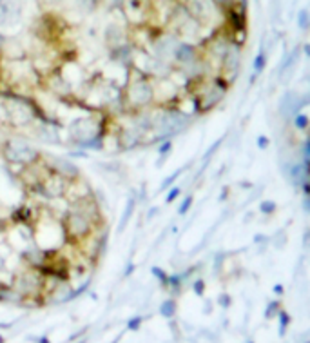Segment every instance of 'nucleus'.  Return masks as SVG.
<instances>
[{
  "mask_svg": "<svg viewBox=\"0 0 310 343\" xmlns=\"http://www.w3.org/2000/svg\"><path fill=\"white\" fill-rule=\"evenodd\" d=\"M171 147H172V144L169 140H165L163 142V145H160V154H165V153H169L171 151Z\"/></svg>",
  "mask_w": 310,
  "mask_h": 343,
  "instance_id": "20",
  "label": "nucleus"
},
{
  "mask_svg": "<svg viewBox=\"0 0 310 343\" xmlns=\"http://www.w3.org/2000/svg\"><path fill=\"white\" fill-rule=\"evenodd\" d=\"M172 56H174L178 62L181 64V66H191V64L196 62V53H194V47L191 44H185V42H178V45H176L174 53H172Z\"/></svg>",
  "mask_w": 310,
  "mask_h": 343,
  "instance_id": "9",
  "label": "nucleus"
},
{
  "mask_svg": "<svg viewBox=\"0 0 310 343\" xmlns=\"http://www.w3.org/2000/svg\"><path fill=\"white\" fill-rule=\"evenodd\" d=\"M127 100L135 107H144V105L153 102V86L145 80V77H142L136 82H131L129 87H127Z\"/></svg>",
  "mask_w": 310,
  "mask_h": 343,
  "instance_id": "4",
  "label": "nucleus"
},
{
  "mask_svg": "<svg viewBox=\"0 0 310 343\" xmlns=\"http://www.w3.org/2000/svg\"><path fill=\"white\" fill-rule=\"evenodd\" d=\"M225 89H227V86H225V80L221 82L220 78H218V80H214L212 84H209V87H207L202 95L196 98V102H194V104H196V111H198V113L211 111L214 105H218L221 100H223Z\"/></svg>",
  "mask_w": 310,
  "mask_h": 343,
  "instance_id": "3",
  "label": "nucleus"
},
{
  "mask_svg": "<svg viewBox=\"0 0 310 343\" xmlns=\"http://www.w3.org/2000/svg\"><path fill=\"white\" fill-rule=\"evenodd\" d=\"M151 272H153V274L156 276L158 280H162V281H167V280H169V278H167V274L163 272V269H160V267H153V269H151Z\"/></svg>",
  "mask_w": 310,
  "mask_h": 343,
  "instance_id": "17",
  "label": "nucleus"
},
{
  "mask_svg": "<svg viewBox=\"0 0 310 343\" xmlns=\"http://www.w3.org/2000/svg\"><path fill=\"white\" fill-rule=\"evenodd\" d=\"M4 156L8 162L11 163H20V165H26V163H33L36 162V156H38V151L29 145L27 142L22 140H9L4 145Z\"/></svg>",
  "mask_w": 310,
  "mask_h": 343,
  "instance_id": "2",
  "label": "nucleus"
},
{
  "mask_svg": "<svg viewBox=\"0 0 310 343\" xmlns=\"http://www.w3.org/2000/svg\"><path fill=\"white\" fill-rule=\"evenodd\" d=\"M294 126H296V129H299V131H306V127H308V117L303 113H296V117H294Z\"/></svg>",
  "mask_w": 310,
  "mask_h": 343,
  "instance_id": "12",
  "label": "nucleus"
},
{
  "mask_svg": "<svg viewBox=\"0 0 310 343\" xmlns=\"http://www.w3.org/2000/svg\"><path fill=\"white\" fill-rule=\"evenodd\" d=\"M172 311H174V303L172 302H167L165 305L162 307V312L165 314V316H169V314H172Z\"/></svg>",
  "mask_w": 310,
  "mask_h": 343,
  "instance_id": "18",
  "label": "nucleus"
},
{
  "mask_svg": "<svg viewBox=\"0 0 310 343\" xmlns=\"http://www.w3.org/2000/svg\"><path fill=\"white\" fill-rule=\"evenodd\" d=\"M135 203H136V200L135 198H131L129 200V203H127V209H126V214H123V220L120 221V225H118V231H123L127 227V223H129V220H131V214H133V209H135Z\"/></svg>",
  "mask_w": 310,
  "mask_h": 343,
  "instance_id": "11",
  "label": "nucleus"
},
{
  "mask_svg": "<svg viewBox=\"0 0 310 343\" xmlns=\"http://www.w3.org/2000/svg\"><path fill=\"white\" fill-rule=\"evenodd\" d=\"M180 175H181V171H176L174 175L171 176V178H167V180H165V182H163V184H162V187H163V189H167V185H169V184H172V182H174L176 178H178V176H180Z\"/></svg>",
  "mask_w": 310,
  "mask_h": 343,
  "instance_id": "19",
  "label": "nucleus"
},
{
  "mask_svg": "<svg viewBox=\"0 0 310 343\" xmlns=\"http://www.w3.org/2000/svg\"><path fill=\"white\" fill-rule=\"evenodd\" d=\"M6 265V260H4V258H2V256H0V269H2V267H4Z\"/></svg>",
  "mask_w": 310,
  "mask_h": 343,
  "instance_id": "25",
  "label": "nucleus"
},
{
  "mask_svg": "<svg viewBox=\"0 0 310 343\" xmlns=\"http://www.w3.org/2000/svg\"><path fill=\"white\" fill-rule=\"evenodd\" d=\"M158 211H160V209H158V207L149 209V212H147V214H149V218H154V214H158Z\"/></svg>",
  "mask_w": 310,
  "mask_h": 343,
  "instance_id": "23",
  "label": "nucleus"
},
{
  "mask_svg": "<svg viewBox=\"0 0 310 343\" xmlns=\"http://www.w3.org/2000/svg\"><path fill=\"white\" fill-rule=\"evenodd\" d=\"M258 145H260V149H267L269 147V138L267 136H260L258 138Z\"/></svg>",
  "mask_w": 310,
  "mask_h": 343,
  "instance_id": "21",
  "label": "nucleus"
},
{
  "mask_svg": "<svg viewBox=\"0 0 310 343\" xmlns=\"http://www.w3.org/2000/svg\"><path fill=\"white\" fill-rule=\"evenodd\" d=\"M260 209H261V212H265V214H272V212L276 211V203L267 200V202H261Z\"/></svg>",
  "mask_w": 310,
  "mask_h": 343,
  "instance_id": "14",
  "label": "nucleus"
},
{
  "mask_svg": "<svg viewBox=\"0 0 310 343\" xmlns=\"http://www.w3.org/2000/svg\"><path fill=\"white\" fill-rule=\"evenodd\" d=\"M68 184L69 182L66 180V178L49 171L47 176H45L44 180H40V184L36 185V187H38V191H40L44 196H47V198H60V196H64V194L68 193L69 189Z\"/></svg>",
  "mask_w": 310,
  "mask_h": 343,
  "instance_id": "5",
  "label": "nucleus"
},
{
  "mask_svg": "<svg viewBox=\"0 0 310 343\" xmlns=\"http://www.w3.org/2000/svg\"><path fill=\"white\" fill-rule=\"evenodd\" d=\"M238 66H239V51L236 45L230 44L227 53L223 54V59H221V69H223V75L227 73H236L238 71Z\"/></svg>",
  "mask_w": 310,
  "mask_h": 343,
  "instance_id": "8",
  "label": "nucleus"
},
{
  "mask_svg": "<svg viewBox=\"0 0 310 343\" xmlns=\"http://www.w3.org/2000/svg\"><path fill=\"white\" fill-rule=\"evenodd\" d=\"M140 142V131L136 127H129L120 133V147L121 149H133Z\"/></svg>",
  "mask_w": 310,
  "mask_h": 343,
  "instance_id": "10",
  "label": "nucleus"
},
{
  "mask_svg": "<svg viewBox=\"0 0 310 343\" xmlns=\"http://www.w3.org/2000/svg\"><path fill=\"white\" fill-rule=\"evenodd\" d=\"M203 287H205V283H203L202 280H198L196 283H194V289H196V293H198V294L203 293Z\"/></svg>",
  "mask_w": 310,
  "mask_h": 343,
  "instance_id": "22",
  "label": "nucleus"
},
{
  "mask_svg": "<svg viewBox=\"0 0 310 343\" xmlns=\"http://www.w3.org/2000/svg\"><path fill=\"white\" fill-rule=\"evenodd\" d=\"M45 163H47V169H49L51 173L60 175L68 182L78 180V178H80V169H78L73 162H69V160H66V158L49 156V158L45 160Z\"/></svg>",
  "mask_w": 310,
  "mask_h": 343,
  "instance_id": "6",
  "label": "nucleus"
},
{
  "mask_svg": "<svg viewBox=\"0 0 310 343\" xmlns=\"http://www.w3.org/2000/svg\"><path fill=\"white\" fill-rule=\"evenodd\" d=\"M214 11L212 0H187V13L196 22H207Z\"/></svg>",
  "mask_w": 310,
  "mask_h": 343,
  "instance_id": "7",
  "label": "nucleus"
},
{
  "mask_svg": "<svg viewBox=\"0 0 310 343\" xmlns=\"http://www.w3.org/2000/svg\"><path fill=\"white\" fill-rule=\"evenodd\" d=\"M301 26L303 27L306 26V11H303V13H301Z\"/></svg>",
  "mask_w": 310,
  "mask_h": 343,
  "instance_id": "24",
  "label": "nucleus"
},
{
  "mask_svg": "<svg viewBox=\"0 0 310 343\" xmlns=\"http://www.w3.org/2000/svg\"><path fill=\"white\" fill-rule=\"evenodd\" d=\"M180 193H181V187H172L171 189V193L167 194V198H165V202L167 203H171V202H174L178 196H180Z\"/></svg>",
  "mask_w": 310,
  "mask_h": 343,
  "instance_id": "16",
  "label": "nucleus"
},
{
  "mask_svg": "<svg viewBox=\"0 0 310 343\" xmlns=\"http://www.w3.org/2000/svg\"><path fill=\"white\" fill-rule=\"evenodd\" d=\"M191 205H193V196H187V198L183 200V203H181V207L178 209V212H180V216L187 214V211L191 209Z\"/></svg>",
  "mask_w": 310,
  "mask_h": 343,
  "instance_id": "15",
  "label": "nucleus"
},
{
  "mask_svg": "<svg viewBox=\"0 0 310 343\" xmlns=\"http://www.w3.org/2000/svg\"><path fill=\"white\" fill-rule=\"evenodd\" d=\"M265 64H267V56L263 53H260L258 54V59L254 60V71H256V75H260V73L263 71Z\"/></svg>",
  "mask_w": 310,
  "mask_h": 343,
  "instance_id": "13",
  "label": "nucleus"
},
{
  "mask_svg": "<svg viewBox=\"0 0 310 343\" xmlns=\"http://www.w3.org/2000/svg\"><path fill=\"white\" fill-rule=\"evenodd\" d=\"M62 227L66 236L71 240H84L91 235V231L95 227V223L84 214V212L77 211V209H69L68 214L64 216Z\"/></svg>",
  "mask_w": 310,
  "mask_h": 343,
  "instance_id": "1",
  "label": "nucleus"
}]
</instances>
